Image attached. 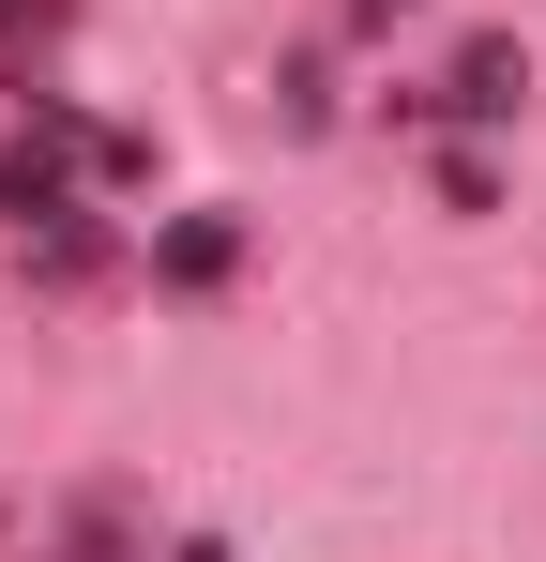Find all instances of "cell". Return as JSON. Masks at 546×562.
Masks as SVG:
<instances>
[{
    "mask_svg": "<svg viewBox=\"0 0 546 562\" xmlns=\"http://www.w3.org/2000/svg\"><path fill=\"white\" fill-rule=\"evenodd\" d=\"M516 106H532V61H516V46H455L425 92H395V122L425 137V122H516Z\"/></svg>",
    "mask_w": 546,
    "mask_h": 562,
    "instance_id": "1",
    "label": "cell"
},
{
    "mask_svg": "<svg viewBox=\"0 0 546 562\" xmlns=\"http://www.w3.org/2000/svg\"><path fill=\"white\" fill-rule=\"evenodd\" d=\"M152 274H168V289H228V274H243V228H228V213H182L168 244H152Z\"/></svg>",
    "mask_w": 546,
    "mask_h": 562,
    "instance_id": "2",
    "label": "cell"
},
{
    "mask_svg": "<svg viewBox=\"0 0 546 562\" xmlns=\"http://www.w3.org/2000/svg\"><path fill=\"white\" fill-rule=\"evenodd\" d=\"M15 274H31V289H91V274H106V228H91V213L31 228V244H15Z\"/></svg>",
    "mask_w": 546,
    "mask_h": 562,
    "instance_id": "3",
    "label": "cell"
},
{
    "mask_svg": "<svg viewBox=\"0 0 546 562\" xmlns=\"http://www.w3.org/2000/svg\"><path fill=\"white\" fill-rule=\"evenodd\" d=\"M395 15H410V0H350V31H395Z\"/></svg>",
    "mask_w": 546,
    "mask_h": 562,
    "instance_id": "4",
    "label": "cell"
},
{
    "mask_svg": "<svg viewBox=\"0 0 546 562\" xmlns=\"http://www.w3.org/2000/svg\"><path fill=\"white\" fill-rule=\"evenodd\" d=\"M168 562H228V548H213V532H182V548H168Z\"/></svg>",
    "mask_w": 546,
    "mask_h": 562,
    "instance_id": "5",
    "label": "cell"
},
{
    "mask_svg": "<svg viewBox=\"0 0 546 562\" xmlns=\"http://www.w3.org/2000/svg\"><path fill=\"white\" fill-rule=\"evenodd\" d=\"M46 562H91V548H46Z\"/></svg>",
    "mask_w": 546,
    "mask_h": 562,
    "instance_id": "6",
    "label": "cell"
}]
</instances>
